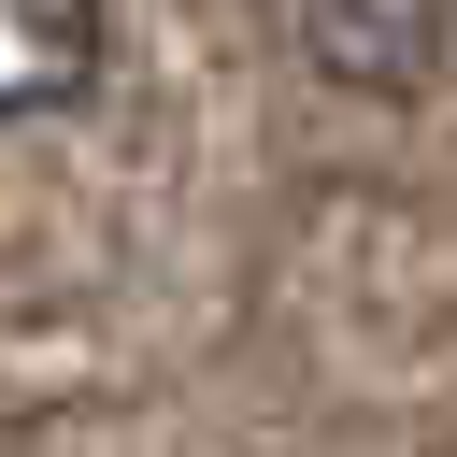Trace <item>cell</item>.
I'll return each instance as SVG.
<instances>
[{
  "label": "cell",
  "mask_w": 457,
  "mask_h": 457,
  "mask_svg": "<svg viewBox=\"0 0 457 457\" xmlns=\"http://www.w3.org/2000/svg\"><path fill=\"white\" fill-rule=\"evenodd\" d=\"M286 29L343 100H428L457 57V0H286Z\"/></svg>",
  "instance_id": "6da1fadb"
},
{
  "label": "cell",
  "mask_w": 457,
  "mask_h": 457,
  "mask_svg": "<svg viewBox=\"0 0 457 457\" xmlns=\"http://www.w3.org/2000/svg\"><path fill=\"white\" fill-rule=\"evenodd\" d=\"M100 57H114V14H100V0H0V114L86 100Z\"/></svg>",
  "instance_id": "7a4b0ae2"
}]
</instances>
